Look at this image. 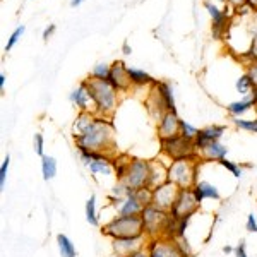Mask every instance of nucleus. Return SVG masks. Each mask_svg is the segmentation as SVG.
<instances>
[{"label": "nucleus", "instance_id": "nucleus-1", "mask_svg": "<svg viewBox=\"0 0 257 257\" xmlns=\"http://www.w3.org/2000/svg\"><path fill=\"white\" fill-rule=\"evenodd\" d=\"M77 153L79 151H94L103 155H115V128L110 117L96 115L93 123L82 134L74 136Z\"/></svg>", "mask_w": 257, "mask_h": 257}, {"label": "nucleus", "instance_id": "nucleus-2", "mask_svg": "<svg viewBox=\"0 0 257 257\" xmlns=\"http://www.w3.org/2000/svg\"><path fill=\"white\" fill-rule=\"evenodd\" d=\"M84 81L88 84L91 98H93L94 113L101 115V117H111L118 105V91L106 79H94L89 76Z\"/></svg>", "mask_w": 257, "mask_h": 257}, {"label": "nucleus", "instance_id": "nucleus-3", "mask_svg": "<svg viewBox=\"0 0 257 257\" xmlns=\"http://www.w3.org/2000/svg\"><path fill=\"white\" fill-rule=\"evenodd\" d=\"M101 233L110 240L146 237L141 216H120V214L113 216L101 226Z\"/></svg>", "mask_w": 257, "mask_h": 257}, {"label": "nucleus", "instance_id": "nucleus-4", "mask_svg": "<svg viewBox=\"0 0 257 257\" xmlns=\"http://www.w3.org/2000/svg\"><path fill=\"white\" fill-rule=\"evenodd\" d=\"M146 105L149 113L158 120L167 111H177V103H175V96H173L172 84L165 81H156L151 86V93H149Z\"/></svg>", "mask_w": 257, "mask_h": 257}, {"label": "nucleus", "instance_id": "nucleus-5", "mask_svg": "<svg viewBox=\"0 0 257 257\" xmlns=\"http://www.w3.org/2000/svg\"><path fill=\"white\" fill-rule=\"evenodd\" d=\"M199 163L196 160H173L168 165V182L178 189H192L199 180Z\"/></svg>", "mask_w": 257, "mask_h": 257}, {"label": "nucleus", "instance_id": "nucleus-6", "mask_svg": "<svg viewBox=\"0 0 257 257\" xmlns=\"http://www.w3.org/2000/svg\"><path fill=\"white\" fill-rule=\"evenodd\" d=\"M161 155H165L168 160H196L199 161V153L194 144V141L185 139L184 136L177 134L173 138L160 139Z\"/></svg>", "mask_w": 257, "mask_h": 257}, {"label": "nucleus", "instance_id": "nucleus-7", "mask_svg": "<svg viewBox=\"0 0 257 257\" xmlns=\"http://www.w3.org/2000/svg\"><path fill=\"white\" fill-rule=\"evenodd\" d=\"M168 211L160 209L156 206H146L141 213V219H143V228L146 238H158L161 237L163 231V225L167 221Z\"/></svg>", "mask_w": 257, "mask_h": 257}, {"label": "nucleus", "instance_id": "nucleus-8", "mask_svg": "<svg viewBox=\"0 0 257 257\" xmlns=\"http://www.w3.org/2000/svg\"><path fill=\"white\" fill-rule=\"evenodd\" d=\"M149 175H151V161L143 158H132L123 182L134 190L141 187H149Z\"/></svg>", "mask_w": 257, "mask_h": 257}, {"label": "nucleus", "instance_id": "nucleus-9", "mask_svg": "<svg viewBox=\"0 0 257 257\" xmlns=\"http://www.w3.org/2000/svg\"><path fill=\"white\" fill-rule=\"evenodd\" d=\"M201 204L197 202L196 196H194V190L192 189H180L178 190V196L173 202L172 209L170 213L177 218H182V216H187V214H196Z\"/></svg>", "mask_w": 257, "mask_h": 257}, {"label": "nucleus", "instance_id": "nucleus-10", "mask_svg": "<svg viewBox=\"0 0 257 257\" xmlns=\"http://www.w3.org/2000/svg\"><path fill=\"white\" fill-rule=\"evenodd\" d=\"M178 189L175 184L172 182H165V184L158 185V187L153 189V206L165 211H170L178 196Z\"/></svg>", "mask_w": 257, "mask_h": 257}, {"label": "nucleus", "instance_id": "nucleus-11", "mask_svg": "<svg viewBox=\"0 0 257 257\" xmlns=\"http://www.w3.org/2000/svg\"><path fill=\"white\" fill-rule=\"evenodd\" d=\"M108 82L118 91V93H127V91L131 89L132 82H131V77H128V67L122 60H115L113 64L110 65Z\"/></svg>", "mask_w": 257, "mask_h": 257}, {"label": "nucleus", "instance_id": "nucleus-12", "mask_svg": "<svg viewBox=\"0 0 257 257\" xmlns=\"http://www.w3.org/2000/svg\"><path fill=\"white\" fill-rule=\"evenodd\" d=\"M204 7L208 11V14L211 16V21H213V38L221 40L223 35L228 30V24H230V16H228L226 11H219L211 2H204Z\"/></svg>", "mask_w": 257, "mask_h": 257}, {"label": "nucleus", "instance_id": "nucleus-13", "mask_svg": "<svg viewBox=\"0 0 257 257\" xmlns=\"http://www.w3.org/2000/svg\"><path fill=\"white\" fill-rule=\"evenodd\" d=\"M146 248L149 252V257H182L178 254L173 240L158 237V238H148Z\"/></svg>", "mask_w": 257, "mask_h": 257}, {"label": "nucleus", "instance_id": "nucleus-14", "mask_svg": "<svg viewBox=\"0 0 257 257\" xmlns=\"http://www.w3.org/2000/svg\"><path fill=\"white\" fill-rule=\"evenodd\" d=\"M146 237H132V238H115L111 240V250L117 257H128L136 250L146 247Z\"/></svg>", "mask_w": 257, "mask_h": 257}, {"label": "nucleus", "instance_id": "nucleus-15", "mask_svg": "<svg viewBox=\"0 0 257 257\" xmlns=\"http://www.w3.org/2000/svg\"><path fill=\"white\" fill-rule=\"evenodd\" d=\"M180 120L182 118L177 115V111H167V113L161 115L158 120V125H156L158 139H167L180 134Z\"/></svg>", "mask_w": 257, "mask_h": 257}, {"label": "nucleus", "instance_id": "nucleus-16", "mask_svg": "<svg viewBox=\"0 0 257 257\" xmlns=\"http://www.w3.org/2000/svg\"><path fill=\"white\" fill-rule=\"evenodd\" d=\"M225 132H226V125H216V123L208 125L204 128H199L197 138L194 141V144H196V148H197V153L202 151L208 144L221 141V138L225 136Z\"/></svg>", "mask_w": 257, "mask_h": 257}, {"label": "nucleus", "instance_id": "nucleus-17", "mask_svg": "<svg viewBox=\"0 0 257 257\" xmlns=\"http://www.w3.org/2000/svg\"><path fill=\"white\" fill-rule=\"evenodd\" d=\"M70 101L76 105V108L79 111H94L93 98H91V94H89L86 81L79 82V86L70 93Z\"/></svg>", "mask_w": 257, "mask_h": 257}, {"label": "nucleus", "instance_id": "nucleus-18", "mask_svg": "<svg viewBox=\"0 0 257 257\" xmlns=\"http://www.w3.org/2000/svg\"><path fill=\"white\" fill-rule=\"evenodd\" d=\"M194 196H196L199 204H202V201L206 199H211V201H221V194H219L218 187L211 182L206 180H197V184L192 187Z\"/></svg>", "mask_w": 257, "mask_h": 257}, {"label": "nucleus", "instance_id": "nucleus-19", "mask_svg": "<svg viewBox=\"0 0 257 257\" xmlns=\"http://www.w3.org/2000/svg\"><path fill=\"white\" fill-rule=\"evenodd\" d=\"M226 155H228V148L221 143V141L211 143L202 149V151H199V158H201V161H216V163L219 160L226 158Z\"/></svg>", "mask_w": 257, "mask_h": 257}, {"label": "nucleus", "instance_id": "nucleus-20", "mask_svg": "<svg viewBox=\"0 0 257 257\" xmlns=\"http://www.w3.org/2000/svg\"><path fill=\"white\" fill-rule=\"evenodd\" d=\"M134 194V189H131L128 185L125 184V182H117V184L113 185V187L110 189L108 196H106V199H108L110 206H113L115 209L118 208L120 204H122L123 201Z\"/></svg>", "mask_w": 257, "mask_h": 257}, {"label": "nucleus", "instance_id": "nucleus-21", "mask_svg": "<svg viewBox=\"0 0 257 257\" xmlns=\"http://www.w3.org/2000/svg\"><path fill=\"white\" fill-rule=\"evenodd\" d=\"M255 99L248 94V96H245L243 99H238V101H231L230 105L226 106V111L231 115L233 118H240L243 113H247L248 110L255 108Z\"/></svg>", "mask_w": 257, "mask_h": 257}, {"label": "nucleus", "instance_id": "nucleus-22", "mask_svg": "<svg viewBox=\"0 0 257 257\" xmlns=\"http://www.w3.org/2000/svg\"><path fill=\"white\" fill-rule=\"evenodd\" d=\"M168 182V167L161 161H151V175H149V187L155 189Z\"/></svg>", "mask_w": 257, "mask_h": 257}, {"label": "nucleus", "instance_id": "nucleus-23", "mask_svg": "<svg viewBox=\"0 0 257 257\" xmlns=\"http://www.w3.org/2000/svg\"><path fill=\"white\" fill-rule=\"evenodd\" d=\"M131 156L127 155H113L111 156V167H113V175L117 182H123L127 177L128 167H131Z\"/></svg>", "mask_w": 257, "mask_h": 257}, {"label": "nucleus", "instance_id": "nucleus-24", "mask_svg": "<svg viewBox=\"0 0 257 257\" xmlns=\"http://www.w3.org/2000/svg\"><path fill=\"white\" fill-rule=\"evenodd\" d=\"M143 209H144V206L141 204L134 194H132V196H128L117 208V214H120V216H141Z\"/></svg>", "mask_w": 257, "mask_h": 257}, {"label": "nucleus", "instance_id": "nucleus-25", "mask_svg": "<svg viewBox=\"0 0 257 257\" xmlns=\"http://www.w3.org/2000/svg\"><path fill=\"white\" fill-rule=\"evenodd\" d=\"M94 118H96V113H94V111H79L76 120H74V123H72V132H74L72 136L82 134V132H84L86 128L93 123Z\"/></svg>", "mask_w": 257, "mask_h": 257}, {"label": "nucleus", "instance_id": "nucleus-26", "mask_svg": "<svg viewBox=\"0 0 257 257\" xmlns=\"http://www.w3.org/2000/svg\"><path fill=\"white\" fill-rule=\"evenodd\" d=\"M89 172L96 175H111L113 173V167H111V156H103L99 160H94L93 163L88 165Z\"/></svg>", "mask_w": 257, "mask_h": 257}, {"label": "nucleus", "instance_id": "nucleus-27", "mask_svg": "<svg viewBox=\"0 0 257 257\" xmlns=\"http://www.w3.org/2000/svg\"><path fill=\"white\" fill-rule=\"evenodd\" d=\"M128 77H131L132 86H139V88H143V86H153L156 82V79H153L143 69L128 67Z\"/></svg>", "mask_w": 257, "mask_h": 257}, {"label": "nucleus", "instance_id": "nucleus-28", "mask_svg": "<svg viewBox=\"0 0 257 257\" xmlns=\"http://www.w3.org/2000/svg\"><path fill=\"white\" fill-rule=\"evenodd\" d=\"M57 160L53 158V156H48L45 155L43 158H41V175H43V180H53L57 175Z\"/></svg>", "mask_w": 257, "mask_h": 257}, {"label": "nucleus", "instance_id": "nucleus-29", "mask_svg": "<svg viewBox=\"0 0 257 257\" xmlns=\"http://www.w3.org/2000/svg\"><path fill=\"white\" fill-rule=\"evenodd\" d=\"M57 245H59V252L62 257H76L77 252H76V245L72 243L65 233H59L57 235Z\"/></svg>", "mask_w": 257, "mask_h": 257}, {"label": "nucleus", "instance_id": "nucleus-30", "mask_svg": "<svg viewBox=\"0 0 257 257\" xmlns=\"http://www.w3.org/2000/svg\"><path fill=\"white\" fill-rule=\"evenodd\" d=\"M86 221L93 226H98L99 225V216H98V209H96V196H89V199L86 201Z\"/></svg>", "mask_w": 257, "mask_h": 257}, {"label": "nucleus", "instance_id": "nucleus-31", "mask_svg": "<svg viewBox=\"0 0 257 257\" xmlns=\"http://www.w3.org/2000/svg\"><path fill=\"white\" fill-rule=\"evenodd\" d=\"M235 88H237V91L242 96H248L252 93V89H254V84H252L250 77L247 74H242L237 79V82H235Z\"/></svg>", "mask_w": 257, "mask_h": 257}, {"label": "nucleus", "instance_id": "nucleus-32", "mask_svg": "<svg viewBox=\"0 0 257 257\" xmlns=\"http://www.w3.org/2000/svg\"><path fill=\"white\" fill-rule=\"evenodd\" d=\"M173 243H175L178 254L182 257H194V250H192V245H190L189 238L187 237H178L173 240Z\"/></svg>", "mask_w": 257, "mask_h": 257}, {"label": "nucleus", "instance_id": "nucleus-33", "mask_svg": "<svg viewBox=\"0 0 257 257\" xmlns=\"http://www.w3.org/2000/svg\"><path fill=\"white\" fill-rule=\"evenodd\" d=\"M134 196L136 199L141 202V204L146 208V206H151L153 204V189L151 187H141V189H136L134 190Z\"/></svg>", "mask_w": 257, "mask_h": 257}, {"label": "nucleus", "instance_id": "nucleus-34", "mask_svg": "<svg viewBox=\"0 0 257 257\" xmlns=\"http://www.w3.org/2000/svg\"><path fill=\"white\" fill-rule=\"evenodd\" d=\"M218 165H219V167L225 168L226 172H230L235 178H240V177H242V173H243L242 172V167H240L237 161H230L228 158H223V160L218 161Z\"/></svg>", "mask_w": 257, "mask_h": 257}, {"label": "nucleus", "instance_id": "nucleus-35", "mask_svg": "<svg viewBox=\"0 0 257 257\" xmlns=\"http://www.w3.org/2000/svg\"><path fill=\"white\" fill-rule=\"evenodd\" d=\"M199 128L194 127L192 123H189L187 120H180V136H184L185 139L196 141Z\"/></svg>", "mask_w": 257, "mask_h": 257}, {"label": "nucleus", "instance_id": "nucleus-36", "mask_svg": "<svg viewBox=\"0 0 257 257\" xmlns=\"http://www.w3.org/2000/svg\"><path fill=\"white\" fill-rule=\"evenodd\" d=\"M233 123L242 131L252 132V134H257V118L255 120H247V118H233Z\"/></svg>", "mask_w": 257, "mask_h": 257}, {"label": "nucleus", "instance_id": "nucleus-37", "mask_svg": "<svg viewBox=\"0 0 257 257\" xmlns=\"http://www.w3.org/2000/svg\"><path fill=\"white\" fill-rule=\"evenodd\" d=\"M108 76H110V65L108 64H96L93 69V72H91V77H94V79H106L108 81Z\"/></svg>", "mask_w": 257, "mask_h": 257}, {"label": "nucleus", "instance_id": "nucleus-38", "mask_svg": "<svg viewBox=\"0 0 257 257\" xmlns=\"http://www.w3.org/2000/svg\"><path fill=\"white\" fill-rule=\"evenodd\" d=\"M24 31H26L24 26H18L14 31H12V35L9 36V40H7V43H6V52H11V50L16 47V43L19 41V38L24 35Z\"/></svg>", "mask_w": 257, "mask_h": 257}, {"label": "nucleus", "instance_id": "nucleus-39", "mask_svg": "<svg viewBox=\"0 0 257 257\" xmlns=\"http://www.w3.org/2000/svg\"><path fill=\"white\" fill-rule=\"evenodd\" d=\"M103 156H108V155H103V153H94V151H79V158L82 163L88 167L89 163H93L94 160H99Z\"/></svg>", "mask_w": 257, "mask_h": 257}, {"label": "nucleus", "instance_id": "nucleus-40", "mask_svg": "<svg viewBox=\"0 0 257 257\" xmlns=\"http://www.w3.org/2000/svg\"><path fill=\"white\" fill-rule=\"evenodd\" d=\"M9 165H11V156L7 155L4 158L2 165H0V189H6V182H7V172H9Z\"/></svg>", "mask_w": 257, "mask_h": 257}, {"label": "nucleus", "instance_id": "nucleus-41", "mask_svg": "<svg viewBox=\"0 0 257 257\" xmlns=\"http://www.w3.org/2000/svg\"><path fill=\"white\" fill-rule=\"evenodd\" d=\"M33 146H35L36 155H38L40 158H43V156H45V138H43V134L36 132L35 139H33Z\"/></svg>", "mask_w": 257, "mask_h": 257}, {"label": "nucleus", "instance_id": "nucleus-42", "mask_svg": "<svg viewBox=\"0 0 257 257\" xmlns=\"http://www.w3.org/2000/svg\"><path fill=\"white\" fill-rule=\"evenodd\" d=\"M247 76L250 77L252 84H254V88H257V60L254 62H248L247 64Z\"/></svg>", "mask_w": 257, "mask_h": 257}, {"label": "nucleus", "instance_id": "nucleus-43", "mask_svg": "<svg viewBox=\"0 0 257 257\" xmlns=\"http://www.w3.org/2000/svg\"><path fill=\"white\" fill-rule=\"evenodd\" d=\"M245 230L250 231V233H257V219L254 216V213H250L247 216V221H245Z\"/></svg>", "mask_w": 257, "mask_h": 257}, {"label": "nucleus", "instance_id": "nucleus-44", "mask_svg": "<svg viewBox=\"0 0 257 257\" xmlns=\"http://www.w3.org/2000/svg\"><path fill=\"white\" fill-rule=\"evenodd\" d=\"M226 4L231 7V9L240 11V9H243V7L247 6V0H226Z\"/></svg>", "mask_w": 257, "mask_h": 257}, {"label": "nucleus", "instance_id": "nucleus-45", "mask_svg": "<svg viewBox=\"0 0 257 257\" xmlns=\"http://www.w3.org/2000/svg\"><path fill=\"white\" fill-rule=\"evenodd\" d=\"M233 255L235 257H248L247 255V248H245V242H240L237 247H235V252H233Z\"/></svg>", "mask_w": 257, "mask_h": 257}, {"label": "nucleus", "instance_id": "nucleus-46", "mask_svg": "<svg viewBox=\"0 0 257 257\" xmlns=\"http://www.w3.org/2000/svg\"><path fill=\"white\" fill-rule=\"evenodd\" d=\"M55 30H57L55 24H50L48 28H45V31H43V40H45V41H48V38L53 35V33H55Z\"/></svg>", "mask_w": 257, "mask_h": 257}, {"label": "nucleus", "instance_id": "nucleus-47", "mask_svg": "<svg viewBox=\"0 0 257 257\" xmlns=\"http://www.w3.org/2000/svg\"><path fill=\"white\" fill-rule=\"evenodd\" d=\"M128 257H149V252H148L146 247H143V248H139V250H136L134 254H131Z\"/></svg>", "mask_w": 257, "mask_h": 257}, {"label": "nucleus", "instance_id": "nucleus-48", "mask_svg": "<svg viewBox=\"0 0 257 257\" xmlns=\"http://www.w3.org/2000/svg\"><path fill=\"white\" fill-rule=\"evenodd\" d=\"M247 7L255 14L257 12V0H247Z\"/></svg>", "mask_w": 257, "mask_h": 257}, {"label": "nucleus", "instance_id": "nucleus-49", "mask_svg": "<svg viewBox=\"0 0 257 257\" xmlns=\"http://www.w3.org/2000/svg\"><path fill=\"white\" fill-rule=\"evenodd\" d=\"M4 88H6V74H0V91H4Z\"/></svg>", "mask_w": 257, "mask_h": 257}, {"label": "nucleus", "instance_id": "nucleus-50", "mask_svg": "<svg viewBox=\"0 0 257 257\" xmlns=\"http://www.w3.org/2000/svg\"><path fill=\"white\" fill-rule=\"evenodd\" d=\"M131 52H132V48L128 47L127 41H123V53H125V55H131Z\"/></svg>", "mask_w": 257, "mask_h": 257}, {"label": "nucleus", "instance_id": "nucleus-51", "mask_svg": "<svg viewBox=\"0 0 257 257\" xmlns=\"http://www.w3.org/2000/svg\"><path fill=\"white\" fill-rule=\"evenodd\" d=\"M223 252H225V254H233V252H235V247L225 245V247H223Z\"/></svg>", "mask_w": 257, "mask_h": 257}, {"label": "nucleus", "instance_id": "nucleus-52", "mask_svg": "<svg viewBox=\"0 0 257 257\" xmlns=\"http://www.w3.org/2000/svg\"><path fill=\"white\" fill-rule=\"evenodd\" d=\"M82 2H84V0H70V6H72V7H77V6H81Z\"/></svg>", "mask_w": 257, "mask_h": 257}, {"label": "nucleus", "instance_id": "nucleus-53", "mask_svg": "<svg viewBox=\"0 0 257 257\" xmlns=\"http://www.w3.org/2000/svg\"><path fill=\"white\" fill-rule=\"evenodd\" d=\"M255 24H257V12H255Z\"/></svg>", "mask_w": 257, "mask_h": 257}, {"label": "nucleus", "instance_id": "nucleus-54", "mask_svg": "<svg viewBox=\"0 0 257 257\" xmlns=\"http://www.w3.org/2000/svg\"><path fill=\"white\" fill-rule=\"evenodd\" d=\"M255 110H257V106H255Z\"/></svg>", "mask_w": 257, "mask_h": 257}]
</instances>
